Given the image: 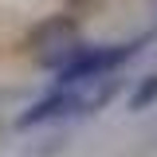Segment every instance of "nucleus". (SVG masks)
<instances>
[{"label": "nucleus", "instance_id": "4", "mask_svg": "<svg viewBox=\"0 0 157 157\" xmlns=\"http://www.w3.org/2000/svg\"><path fill=\"white\" fill-rule=\"evenodd\" d=\"M149 102H157V75H145L141 86L130 94V110H145Z\"/></svg>", "mask_w": 157, "mask_h": 157}, {"label": "nucleus", "instance_id": "1", "mask_svg": "<svg viewBox=\"0 0 157 157\" xmlns=\"http://www.w3.org/2000/svg\"><path fill=\"white\" fill-rule=\"evenodd\" d=\"M24 47H28V55H36V63L43 67H63V63H71V59L82 51V32H78V20L75 16H47L39 20L36 28L24 36Z\"/></svg>", "mask_w": 157, "mask_h": 157}, {"label": "nucleus", "instance_id": "5", "mask_svg": "<svg viewBox=\"0 0 157 157\" xmlns=\"http://www.w3.org/2000/svg\"><path fill=\"white\" fill-rule=\"evenodd\" d=\"M71 8H98V4H106V0H67Z\"/></svg>", "mask_w": 157, "mask_h": 157}, {"label": "nucleus", "instance_id": "3", "mask_svg": "<svg viewBox=\"0 0 157 157\" xmlns=\"http://www.w3.org/2000/svg\"><path fill=\"white\" fill-rule=\"evenodd\" d=\"M78 110V94L75 90H55V94L39 98L32 110H24V114L16 118L20 130H28V126H43V122H51V118H63V114H75Z\"/></svg>", "mask_w": 157, "mask_h": 157}, {"label": "nucleus", "instance_id": "2", "mask_svg": "<svg viewBox=\"0 0 157 157\" xmlns=\"http://www.w3.org/2000/svg\"><path fill=\"white\" fill-rule=\"evenodd\" d=\"M141 39H130V43H106V47H82L71 63H63L59 67V82L63 86H78V82H90V78H106L110 71H118L122 63H130V59L141 51Z\"/></svg>", "mask_w": 157, "mask_h": 157}]
</instances>
